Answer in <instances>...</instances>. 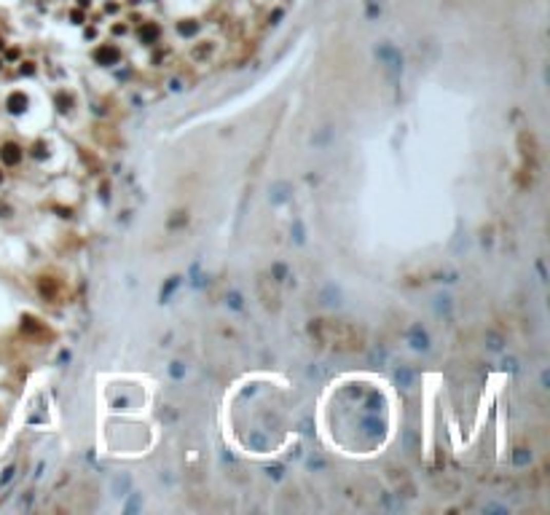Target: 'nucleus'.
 Here are the masks:
<instances>
[{"instance_id":"nucleus-1","label":"nucleus","mask_w":550,"mask_h":515,"mask_svg":"<svg viewBox=\"0 0 550 515\" xmlns=\"http://www.w3.org/2000/svg\"><path fill=\"white\" fill-rule=\"evenodd\" d=\"M411 346H413V349H427V346H429L427 333L422 330V327H413V330H411Z\"/></svg>"},{"instance_id":"nucleus-2","label":"nucleus","mask_w":550,"mask_h":515,"mask_svg":"<svg viewBox=\"0 0 550 515\" xmlns=\"http://www.w3.org/2000/svg\"><path fill=\"white\" fill-rule=\"evenodd\" d=\"M285 191H288V183L274 185V188H271V202H274V204H282L285 199H288V193H285Z\"/></svg>"},{"instance_id":"nucleus-3","label":"nucleus","mask_w":550,"mask_h":515,"mask_svg":"<svg viewBox=\"0 0 550 515\" xmlns=\"http://www.w3.org/2000/svg\"><path fill=\"white\" fill-rule=\"evenodd\" d=\"M0 156H3L6 164H16L19 161V148L16 145H6L3 150H0Z\"/></svg>"},{"instance_id":"nucleus-4","label":"nucleus","mask_w":550,"mask_h":515,"mask_svg":"<svg viewBox=\"0 0 550 515\" xmlns=\"http://www.w3.org/2000/svg\"><path fill=\"white\" fill-rule=\"evenodd\" d=\"M22 105H27V100L22 97V94H14V97L8 100V108H11V110H16V113L22 110Z\"/></svg>"},{"instance_id":"nucleus-5","label":"nucleus","mask_w":550,"mask_h":515,"mask_svg":"<svg viewBox=\"0 0 550 515\" xmlns=\"http://www.w3.org/2000/svg\"><path fill=\"white\" fill-rule=\"evenodd\" d=\"M250 443H253V446H255L258 451H263V448H266V440H263L260 435H253V438H250Z\"/></svg>"},{"instance_id":"nucleus-6","label":"nucleus","mask_w":550,"mask_h":515,"mask_svg":"<svg viewBox=\"0 0 550 515\" xmlns=\"http://www.w3.org/2000/svg\"><path fill=\"white\" fill-rule=\"evenodd\" d=\"M231 306H234V309L242 306V298H239V292H231Z\"/></svg>"},{"instance_id":"nucleus-7","label":"nucleus","mask_w":550,"mask_h":515,"mask_svg":"<svg viewBox=\"0 0 550 515\" xmlns=\"http://www.w3.org/2000/svg\"><path fill=\"white\" fill-rule=\"evenodd\" d=\"M126 486H129V481H126V478H124V481H118V478H116V483H113V491H118V488L124 491Z\"/></svg>"}]
</instances>
